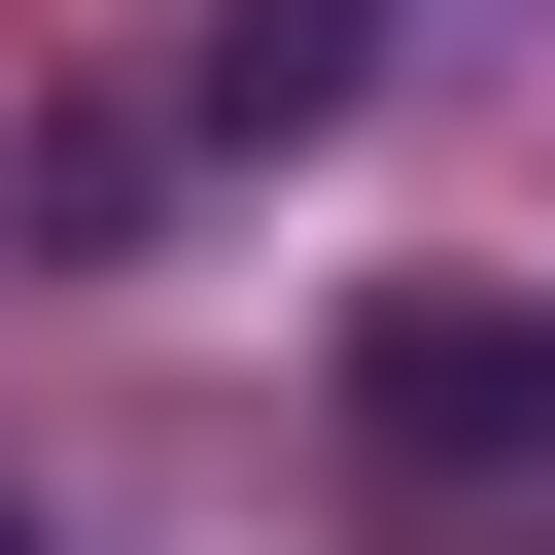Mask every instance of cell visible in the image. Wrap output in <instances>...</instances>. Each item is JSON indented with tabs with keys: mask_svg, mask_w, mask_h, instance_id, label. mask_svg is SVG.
I'll list each match as a JSON object with an SVG mask.
<instances>
[{
	"mask_svg": "<svg viewBox=\"0 0 555 555\" xmlns=\"http://www.w3.org/2000/svg\"><path fill=\"white\" fill-rule=\"evenodd\" d=\"M173 104H208V139H347V104H382V0H208Z\"/></svg>",
	"mask_w": 555,
	"mask_h": 555,
	"instance_id": "7a4b0ae2",
	"label": "cell"
},
{
	"mask_svg": "<svg viewBox=\"0 0 555 555\" xmlns=\"http://www.w3.org/2000/svg\"><path fill=\"white\" fill-rule=\"evenodd\" d=\"M0 555H69V520H35V486H0Z\"/></svg>",
	"mask_w": 555,
	"mask_h": 555,
	"instance_id": "3957f363",
	"label": "cell"
},
{
	"mask_svg": "<svg viewBox=\"0 0 555 555\" xmlns=\"http://www.w3.org/2000/svg\"><path fill=\"white\" fill-rule=\"evenodd\" d=\"M347 486L382 520H520L555 486V278H382L347 312Z\"/></svg>",
	"mask_w": 555,
	"mask_h": 555,
	"instance_id": "6da1fadb",
	"label": "cell"
}]
</instances>
